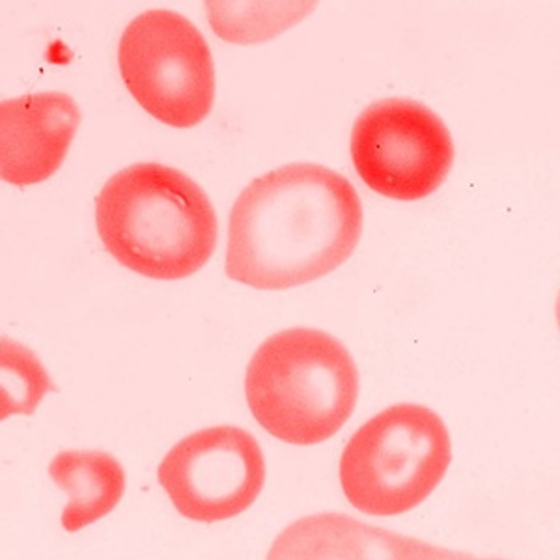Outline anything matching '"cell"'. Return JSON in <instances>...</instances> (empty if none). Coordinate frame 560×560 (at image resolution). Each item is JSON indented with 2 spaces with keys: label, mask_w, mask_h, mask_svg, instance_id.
Returning <instances> with one entry per match:
<instances>
[{
  "label": "cell",
  "mask_w": 560,
  "mask_h": 560,
  "mask_svg": "<svg viewBox=\"0 0 560 560\" xmlns=\"http://www.w3.org/2000/svg\"><path fill=\"white\" fill-rule=\"evenodd\" d=\"M363 232V205L342 174L292 163L243 189L232 208L226 275L240 284L280 292L340 268Z\"/></svg>",
  "instance_id": "1"
},
{
  "label": "cell",
  "mask_w": 560,
  "mask_h": 560,
  "mask_svg": "<svg viewBox=\"0 0 560 560\" xmlns=\"http://www.w3.org/2000/svg\"><path fill=\"white\" fill-rule=\"evenodd\" d=\"M81 110L65 92L13 97L0 105V173L15 187L42 184L70 152Z\"/></svg>",
  "instance_id": "8"
},
{
  "label": "cell",
  "mask_w": 560,
  "mask_h": 560,
  "mask_svg": "<svg viewBox=\"0 0 560 560\" xmlns=\"http://www.w3.org/2000/svg\"><path fill=\"white\" fill-rule=\"evenodd\" d=\"M97 234L124 268L155 280L191 277L217 247L215 210L187 174L160 163L116 173L96 200Z\"/></svg>",
  "instance_id": "2"
},
{
  "label": "cell",
  "mask_w": 560,
  "mask_h": 560,
  "mask_svg": "<svg viewBox=\"0 0 560 560\" xmlns=\"http://www.w3.org/2000/svg\"><path fill=\"white\" fill-rule=\"evenodd\" d=\"M451 459V435L440 415L419 404H396L351 435L338 478L353 509L366 516H401L432 495Z\"/></svg>",
  "instance_id": "4"
},
{
  "label": "cell",
  "mask_w": 560,
  "mask_h": 560,
  "mask_svg": "<svg viewBox=\"0 0 560 560\" xmlns=\"http://www.w3.org/2000/svg\"><path fill=\"white\" fill-rule=\"evenodd\" d=\"M49 477L68 495L62 527L77 533L110 514L126 491L120 462L102 451H68L49 464Z\"/></svg>",
  "instance_id": "10"
},
{
  "label": "cell",
  "mask_w": 560,
  "mask_h": 560,
  "mask_svg": "<svg viewBox=\"0 0 560 560\" xmlns=\"http://www.w3.org/2000/svg\"><path fill=\"white\" fill-rule=\"evenodd\" d=\"M557 322H559V329H560V293H559V300H557Z\"/></svg>",
  "instance_id": "13"
},
{
  "label": "cell",
  "mask_w": 560,
  "mask_h": 560,
  "mask_svg": "<svg viewBox=\"0 0 560 560\" xmlns=\"http://www.w3.org/2000/svg\"><path fill=\"white\" fill-rule=\"evenodd\" d=\"M266 560H509L485 559L396 535L346 514H314L288 525Z\"/></svg>",
  "instance_id": "9"
},
{
  "label": "cell",
  "mask_w": 560,
  "mask_h": 560,
  "mask_svg": "<svg viewBox=\"0 0 560 560\" xmlns=\"http://www.w3.org/2000/svg\"><path fill=\"white\" fill-rule=\"evenodd\" d=\"M350 148L366 187L398 202L438 191L456 155L445 121L406 97H387L364 108L351 129Z\"/></svg>",
  "instance_id": "6"
},
{
  "label": "cell",
  "mask_w": 560,
  "mask_h": 560,
  "mask_svg": "<svg viewBox=\"0 0 560 560\" xmlns=\"http://www.w3.org/2000/svg\"><path fill=\"white\" fill-rule=\"evenodd\" d=\"M160 485L182 516L217 523L255 504L266 485V458L253 433L211 427L187 435L166 453Z\"/></svg>",
  "instance_id": "7"
},
{
  "label": "cell",
  "mask_w": 560,
  "mask_h": 560,
  "mask_svg": "<svg viewBox=\"0 0 560 560\" xmlns=\"http://www.w3.org/2000/svg\"><path fill=\"white\" fill-rule=\"evenodd\" d=\"M314 7V2H208V18L226 42L253 44L287 31Z\"/></svg>",
  "instance_id": "11"
},
{
  "label": "cell",
  "mask_w": 560,
  "mask_h": 560,
  "mask_svg": "<svg viewBox=\"0 0 560 560\" xmlns=\"http://www.w3.org/2000/svg\"><path fill=\"white\" fill-rule=\"evenodd\" d=\"M38 357L23 346L2 340V417L8 415H31L39 401L51 390Z\"/></svg>",
  "instance_id": "12"
},
{
  "label": "cell",
  "mask_w": 560,
  "mask_h": 560,
  "mask_svg": "<svg viewBox=\"0 0 560 560\" xmlns=\"http://www.w3.org/2000/svg\"><path fill=\"white\" fill-rule=\"evenodd\" d=\"M248 409L269 435L288 445H319L355 409L359 372L337 338L295 327L269 337L245 374Z\"/></svg>",
  "instance_id": "3"
},
{
  "label": "cell",
  "mask_w": 560,
  "mask_h": 560,
  "mask_svg": "<svg viewBox=\"0 0 560 560\" xmlns=\"http://www.w3.org/2000/svg\"><path fill=\"white\" fill-rule=\"evenodd\" d=\"M118 66L135 102L171 128H195L213 108L210 45L179 13L148 10L137 15L121 34Z\"/></svg>",
  "instance_id": "5"
}]
</instances>
